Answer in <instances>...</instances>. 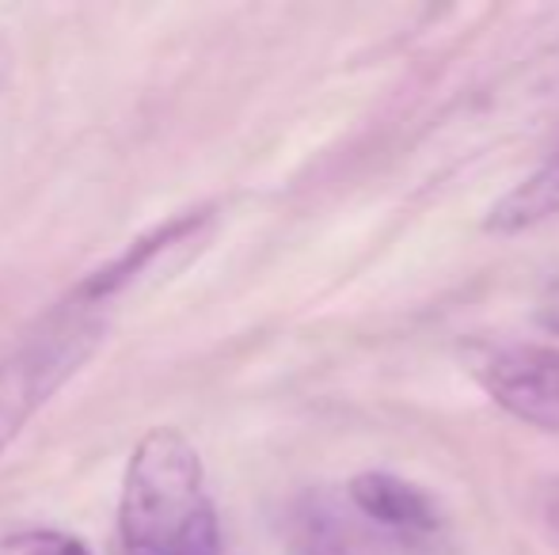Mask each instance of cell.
I'll return each instance as SVG.
<instances>
[{
    "label": "cell",
    "instance_id": "6",
    "mask_svg": "<svg viewBox=\"0 0 559 555\" xmlns=\"http://www.w3.org/2000/svg\"><path fill=\"white\" fill-rule=\"evenodd\" d=\"M552 217H559V148L487 209L484 229L499 232V237H514V232L537 229Z\"/></svg>",
    "mask_w": 559,
    "mask_h": 555
},
{
    "label": "cell",
    "instance_id": "9",
    "mask_svg": "<svg viewBox=\"0 0 559 555\" xmlns=\"http://www.w3.org/2000/svg\"><path fill=\"white\" fill-rule=\"evenodd\" d=\"M537 514H540V526L548 529V536H552V544L559 548V475H556V480H548L545 487H540Z\"/></svg>",
    "mask_w": 559,
    "mask_h": 555
},
{
    "label": "cell",
    "instance_id": "7",
    "mask_svg": "<svg viewBox=\"0 0 559 555\" xmlns=\"http://www.w3.org/2000/svg\"><path fill=\"white\" fill-rule=\"evenodd\" d=\"M297 555H377V544L346 510L328 498H305L294 521Z\"/></svg>",
    "mask_w": 559,
    "mask_h": 555
},
{
    "label": "cell",
    "instance_id": "4",
    "mask_svg": "<svg viewBox=\"0 0 559 555\" xmlns=\"http://www.w3.org/2000/svg\"><path fill=\"white\" fill-rule=\"evenodd\" d=\"M479 385L507 415L559 434V347L514 342L484 358Z\"/></svg>",
    "mask_w": 559,
    "mask_h": 555
},
{
    "label": "cell",
    "instance_id": "3",
    "mask_svg": "<svg viewBox=\"0 0 559 555\" xmlns=\"http://www.w3.org/2000/svg\"><path fill=\"white\" fill-rule=\"evenodd\" d=\"M210 232H214V209H191V214L153 229L148 237H138L118 260L92 270V275L84 278L69 297L88 304V309L104 312L107 304L118 301V297H126L133 286H141V281H148L156 275L160 278L176 275V270L206 244Z\"/></svg>",
    "mask_w": 559,
    "mask_h": 555
},
{
    "label": "cell",
    "instance_id": "2",
    "mask_svg": "<svg viewBox=\"0 0 559 555\" xmlns=\"http://www.w3.org/2000/svg\"><path fill=\"white\" fill-rule=\"evenodd\" d=\"M107 335V316L66 301L0 358V457L35 422L38 411L92 362Z\"/></svg>",
    "mask_w": 559,
    "mask_h": 555
},
{
    "label": "cell",
    "instance_id": "10",
    "mask_svg": "<svg viewBox=\"0 0 559 555\" xmlns=\"http://www.w3.org/2000/svg\"><path fill=\"white\" fill-rule=\"evenodd\" d=\"M548 327H552V331L559 335V309L552 312V316H548Z\"/></svg>",
    "mask_w": 559,
    "mask_h": 555
},
{
    "label": "cell",
    "instance_id": "8",
    "mask_svg": "<svg viewBox=\"0 0 559 555\" xmlns=\"http://www.w3.org/2000/svg\"><path fill=\"white\" fill-rule=\"evenodd\" d=\"M0 555H96L84 541H76L73 533L61 529H12L0 536Z\"/></svg>",
    "mask_w": 559,
    "mask_h": 555
},
{
    "label": "cell",
    "instance_id": "1",
    "mask_svg": "<svg viewBox=\"0 0 559 555\" xmlns=\"http://www.w3.org/2000/svg\"><path fill=\"white\" fill-rule=\"evenodd\" d=\"M122 555H222V521L194 442L156 426L130 449L118 491Z\"/></svg>",
    "mask_w": 559,
    "mask_h": 555
},
{
    "label": "cell",
    "instance_id": "5",
    "mask_svg": "<svg viewBox=\"0 0 559 555\" xmlns=\"http://www.w3.org/2000/svg\"><path fill=\"white\" fill-rule=\"evenodd\" d=\"M346 498L366 526H373L384 536H396V541H427L442 529L435 498L392 472L354 475Z\"/></svg>",
    "mask_w": 559,
    "mask_h": 555
}]
</instances>
